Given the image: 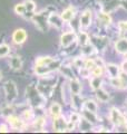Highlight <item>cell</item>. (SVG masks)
I'll return each mask as SVG.
<instances>
[{
	"instance_id": "6da1fadb",
	"label": "cell",
	"mask_w": 127,
	"mask_h": 134,
	"mask_svg": "<svg viewBox=\"0 0 127 134\" xmlns=\"http://www.w3.org/2000/svg\"><path fill=\"white\" fill-rule=\"evenodd\" d=\"M6 88V94H7V99L9 102H12L17 96H18V91H17V86L15 85L14 82H8L5 86Z\"/></svg>"
},
{
	"instance_id": "7a4b0ae2",
	"label": "cell",
	"mask_w": 127,
	"mask_h": 134,
	"mask_svg": "<svg viewBox=\"0 0 127 134\" xmlns=\"http://www.w3.org/2000/svg\"><path fill=\"white\" fill-rule=\"evenodd\" d=\"M27 38V34L24 29H17L12 35V39L16 44H22Z\"/></svg>"
},
{
	"instance_id": "3957f363",
	"label": "cell",
	"mask_w": 127,
	"mask_h": 134,
	"mask_svg": "<svg viewBox=\"0 0 127 134\" xmlns=\"http://www.w3.org/2000/svg\"><path fill=\"white\" fill-rule=\"evenodd\" d=\"M75 38L76 36L74 32H65L61 36V45L63 47H67V46H69L75 40Z\"/></svg>"
},
{
	"instance_id": "277c9868",
	"label": "cell",
	"mask_w": 127,
	"mask_h": 134,
	"mask_svg": "<svg viewBox=\"0 0 127 134\" xmlns=\"http://www.w3.org/2000/svg\"><path fill=\"white\" fill-rule=\"evenodd\" d=\"M33 21H35V25L40 29V30H42V31L45 30L46 24H47V23H46V21H47V19H46L42 15H40V14L36 15L35 17H33Z\"/></svg>"
},
{
	"instance_id": "5b68a950",
	"label": "cell",
	"mask_w": 127,
	"mask_h": 134,
	"mask_svg": "<svg viewBox=\"0 0 127 134\" xmlns=\"http://www.w3.org/2000/svg\"><path fill=\"white\" fill-rule=\"evenodd\" d=\"M112 120H113V122L115 123V124H117V125L124 123V117H123L119 114V112L116 111V110H113L112 111Z\"/></svg>"
},
{
	"instance_id": "8992f818",
	"label": "cell",
	"mask_w": 127,
	"mask_h": 134,
	"mask_svg": "<svg viewBox=\"0 0 127 134\" xmlns=\"http://www.w3.org/2000/svg\"><path fill=\"white\" fill-rule=\"evenodd\" d=\"M116 49L117 52L122 54L127 53V39H120L116 43Z\"/></svg>"
},
{
	"instance_id": "52a82bcc",
	"label": "cell",
	"mask_w": 127,
	"mask_h": 134,
	"mask_svg": "<svg viewBox=\"0 0 127 134\" xmlns=\"http://www.w3.org/2000/svg\"><path fill=\"white\" fill-rule=\"evenodd\" d=\"M48 21L51 25H54L55 27L59 28V27H61V25H62V18H60V17L57 16V15H51L49 17Z\"/></svg>"
},
{
	"instance_id": "ba28073f",
	"label": "cell",
	"mask_w": 127,
	"mask_h": 134,
	"mask_svg": "<svg viewBox=\"0 0 127 134\" xmlns=\"http://www.w3.org/2000/svg\"><path fill=\"white\" fill-rule=\"evenodd\" d=\"M50 70H51V68L48 65H37L36 66V73L38 75H45L49 73Z\"/></svg>"
},
{
	"instance_id": "9c48e42d",
	"label": "cell",
	"mask_w": 127,
	"mask_h": 134,
	"mask_svg": "<svg viewBox=\"0 0 127 134\" xmlns=\"http://www.w3.org/2000/svg\"><path fill=\"white\" fill-rule=\"evenodd\" d=\"M90 18H91V14L89 11H86L82 16V18H80V24H82V26L87 27L88 25H89V23H90Z\"/></svg>"
},
{
	"instance_id": "30bf717a",
	"label": "cell",
	"mask_w": 127,
	"mask_h": 134,
	"mask_svg": "<svg viewBox=\"0 0 127 134\" xmlns=\"http://www.w3.org/2000/svg\"><path fill=\"white\" fill-rule=\"evenodd\" d=\"M8 120H9V123L14 129H20L21 126H22V122L15 116H10Z\"/></svg>"
},
{
	"instance_id": "8fae6325",
	"label": "cell",
	"mask_w": 127,
	"mask_h": 134,
	"mask_svg": "<svg viewBox=\"0 0 127 134\" xmlns=\"http://www.w3.org/2000/svg\"><path fill=\"white\" fill-rule=\"evenodd\" d=\"M73 17H74V11L71 8L66 9L61 15V18H62V20H65V21H69V20L73 19Z\"/></svg>"
},
{
	"instance_id": "7c38bea8",
	"label": "cell",
	"mask_w": 127,
	"mask_h": 134,
	"mask_svg": "<svg viewBox=\"0 0 127 134\" xmlns=\"http://www.w3.org/2000/svg\"><path fill=\"white\" fill-rule=\"evenodd\" d=\"M54 126H55V130H56V131H62V130L66 129V123L63 122L61 119H57V120H55Z\"/></svg>"
},
{
	"instance_id": "4fadbf2b",
	"label": "cell",
	"mask_w": 127,
	"mask_h": 134,
	"mask_svg": "<svg viewBox=\"0 0 127 134\" xmlns=\"http://www.w3.org/2000/svg\"><path fill=\"white\" fill-rule=\"evenodd\" d=\"M10 64H11V67L14 69H19L21 67V60H20L19 57H14V58H11Z\"/></svg>"
},
{
	"instance_id": "5bb4252c",
	"label": "cell",
	"mask_w": 127,
	"mask_h": 134,
	"mask_svg": "<svg viewBox=\"0 0 127 134\" xmlns=\"http://www.w3.org/2000/svg\"><path fill=\"white\" fill-rule=\"evenodd\" d=\"M60 112H61V107H60V105H58V104H54V105L50 107V113H51L55 117L59 116Z\"/></svg>"
},
{
	"instance_id": "9a60e30c",
	"label": "cell",
	"mask_w": 127,
	"mask_h": 134,
	"mask_svg": "<svg viewBox=\"0 0 127 134\" xmlns=\"http://www.w3.org/2000/svg\"><path fill=\"white\" fill-rule=\"evenodd\" d=\"M53 63V58L51 57H40L37 60V65H49Z\"/></svg>"
},
{
	"instance_id": "2e32d148",
	"label": "cell",
	"mask_w": 127,
	"mask_h": 134,
	"mask_svg": "<svg viewBox=\"0 0 127 134\" xmlns=\"http://www.w3.org/2000/svg\"><path fill=\"white\" fill-rule=\"evenodd\" d=\"M70 88H71V92L74 94H78L80 92V85L77 81H73L70 83Z\"/></svg>"
},
{
	"instance_id": "e0dca14e",
	"label": "cell",
	"mask_w": 127,
	"mask_h": 134,
	"mask_svg": "<svg viewBox=\"0 0 127 134\" xmlns=\"http://www.w3.org/2000/svg\"><path fill=\"white\" fill-rule=\"evenodd\" d=\"M15 11L17 12L18 15L20 16H24L25 14H26V7H25V5H22V3H19V5H17L15 7Z\"/></svg>"
},
{
	"instance_id": "ac0fdd59",
	"label": "cell",
	"mask_w": 127,
	"mask_h": 134,
	"mask_svg": "<svg viewBox=\"0 0 127 134\" xmlns=\"http://www.w3.org/2000/svg\"><path fill=\"white\" fill-rule=\"evenodd\" d=\"M25 7H26V10L28 11V12H31V11H33L35 10V3H33L31 0H27L26 2H25Z\"/></svg>"
},
{
	"instance_id": "d6986e66",
	"label": "cell",
	"mask_w": 127,
	"mask_h": 134,
	"mask_svg": "<svg viewBox=\"0 0 127 134\" xmlns=\"http://www.w3.org/2000/svg\"><path fill=\"white\" fill-rule=\"evenodd\" d=\"M107 69H108L109 74H111L113 77H117V75H118V69H117V67H116V66L109 65V66L107 67Z\"/></svg>"
},
{
	"instance_id": "ffe728a7",
	"label": "cell",
	"mask_w": 127,
	"mask_h": 134,
	"mask_svg": "<svg viewBox=\"0 0 127 134\" xmlns=\"http://www.w3.org/2000/svg\"><path fill=\"white\" fill-rule=\"evenodd\" d=\"M112 84H113L114 86L119 87V88H120V87L124 86V84H125V83L122 81V78H117V77H115V78H113V79H112Z\"/></svg>"
},
{
	"instance_id": "44dd1931",
	"label": "cell",
	"mask_w": 127,
	"mask_h": 134,
	"mask_svg": "<svg viewBox=\"0 0 127 134\" xmlns=\"http://www.w3.org/2000/svg\"><path fill=\"white\" fill-rule=\"evenodd\" d=\"M9 53V47L7 45H0V57L6 56Z\"/></svg>"
},
{
	"instance_id": "7402d4cb",
	"label": "cell",
	"mask_w": 127,
	"mask_h": 134,
	"mask_svg": "<svg viewBox=\"0 0 127 134\" xmlns=\"http://www.w3.org/2000/svg\"><path fill=\"white\" fill-rule=\"evenodd\" d=\"M86 108H87L88 111H90V112H96L97 106H96V104L94 102H91V100H88V102L86 103Z\"/></svg>"
},
{
	"instance_id": "603a6c76",
	"label": "cell",
	"mask_w": 127,
	"mask_h": 134,
	"mask_svg": "<svg viewBox=\"0 0 127 134\" xmlns=\"http://www.w3.org/2000/svg\"><path fill=\"white\" fill-rule=\"evenodd\" d=\"M91 85H93V88H95V90H98L100 87V79H99L98 76H96L95 79H93Z\"/></svg>"
},
{
	"instance_id": "cb8c5ba5",
	"label": "cell",
	"mask_w": 127,
	"mask_h": 134,
	"mask_svg": "<svg viewBox=\"0 0 127 134\" xmlns=\"http://www.w3.org/2000/svg\"><path fill=\"white\" fill-rule=\"evenodd\" d=\"M85 116H86L87 120H89L90 122H95V121H96V117H95V115H94V112L86 111V112H85Z\"/></svg>"
},
{
	"instance_id": "d4e9b609",
	"label": "cell",
	"mask_w": 127,
	"mask_h": 134,
	"mask_svg": "<svg viewBox=\"0 0 127 134\" xmlns=\"http://www.w3.org/2000/svg\"><path fill=\"white\" fill-rule=\"evenodd\" d=\"M87 40H88V37H87L86 34H84V32L80 34V36H79V43L82 44V45H86L87 44Z\"/></svg>"
},
{
	"instance_id": "484cf974",
	"label": "cell",
	"mask_w": 127,
	"mask_h": 134,
	"mask_svg": "<svg viewBox=\"0 0 127 134\" xmlns=\"http://www.w3.org/2000/svg\"><path fill=\"white\" fill-rule=\"evenodd\" d=\"M97 96H98V98L101 99V100H107L108 99V94H106L104 91H99Z\"/></svg>"
},
{
	"instance_id": "4316f807",
	"label": "cell",
	"mask_w": 127,
	"mask_h": 134,
	"mask_svg": "<svg viewBox=\"0 0 127 134\" xmlns=\"http://www.w3.org/2000/svg\"><path fill=\"white\" fill-rule=\"evenodd\" d=\"M91 70H93V74H94L95 76H100L101 73H103V69H101V67H98V66H95Z\"/></svg>"
},
{
	"instance_id": "83f0119b",
	"label": "cell",
	"mask_w": 127,
	"mask_h": 134,
	"mask_svg": "<svg viewBox=\"0 0 127 134\" xmlns=\"http://www.w3.org/2000/svg\"><path fill=\"white\" fill-rule=\"evenodd\" d=\"M94 67H95L94 60H87V62H86V68H87V69H93Z\"/></svg>"
},
{
	"instance_id": "f1b7e54d",
	"label": "cell",
	"mask_w": 127,
	"mask_h": 134,
	"mask_svg": "<svg viewBox=\"0 0 127 134\" xmlns=\"http://www.w3.org/2000/svg\"><path fill=\"white\" fill-rule=\"evenodd\" d=\"M44 124H45L44 119H38V120L36 121V123H35L36 127H42V125H44Z\"/></svg>"
},
{
	"instance_id": "f546056e",
	"label": "cell",
	"mask_w": 127,
	"mask_h": 134,
	"mask_svg": "<svg viewBox=\"0 0 127 134\" xmlns=\"http://www.w3.org/2000/svg\"><path fill=\"white\" fill-rule=\"evenodd\" d=\"M99 17H100V19H103V20H104V23H105V24H108L109 21H111V19H109V17H108L107 15H100Z\"/></svg>"
},
{
	"instance_id": "4dcf8cb0",
	"label": "cell",
	"mask_w": 127,
	"mask_h": 134,
	"mask_svg": "<svg viewBox=\"0 0 127 134\" xmlns=\"http://www.w3.org/2000/svg\"><path fill=\"white\" fill-rule=\"evenodd\" d=\"M70 119H71V122H77L78 119H79V116H78L77 114H71Z\"/></svg>"
},
{
	"instance_id": "1f68e13d",
	"label": "cell",
	"mask_w": 127,
	"mask_h": 134,
	"mask_svg": "<svg viewBox=\"0 0 127 134\" xmlns=\"http://www.w3.org/2000/svg\"><path fill=\"white\" fill-rule=\"evenodd\" d=\"M119 27L122 29H124V30H127V21L126 23H120L119 24Z\"/></svg>"
},
{
	"instance_id": "d6a6232c",
	"label": "cell",
	"mask_w": 127,
	"mask_h": 134,
	"mask_svg": "<svg viewBox=\"0 0 127 134\" xmlns=\"http://www.w3.org/2000/svg\"><path fill=\"white\" fill-rule=\"evenodd\" d=\"M25 116H26L27 119H30V117H31V112L30 111H27L26 113H25Z\"/></svg>"
},
{
	"instance_id": "836d02e7",
	"label": "cell",
	"mask_w": 127,
	"mask_h": 134,
	"mask_svg": "<svg viewBox=\"0 0 127 134\" xmlns=\"http://www.w3.org/2000/svg\"><path fill=\"white\" fill-rule=\"evenodd\" d=\"M0 132H7L6 126H0Z\"/></svg>"
},
{
	"instance_id": "e575fe53",
	"label": "cell",
	"mask_w": 127,
	"mask_h": 134,
	"mask_svg": "<svg viewBox=\"0 0 127 134\" xmlns=\"http://www.w3.org/2000/svg\"><path fill=\"white\" fill-rule=\"evenodd\" d=\"M0 77H1V74H0Z\"/></svg>"
}]
</instances>
